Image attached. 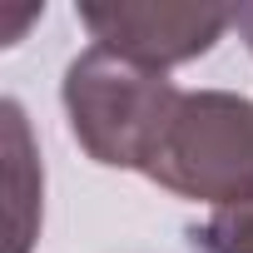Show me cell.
I'll return each mask as SVG.
<instances>
[{"mask_svg":"<svg viewBox=\"0 0 253 253\" xmlns=\"http://www.w3.org/2000/svg\"><path fill=\"white\" fill-rule=\"evenodd\" d=\"M179 94L184 89L164 80V70H144L104 45L75 55L60 84L70 134L80 139V149L104 169H134V174L149 169Z\"/></svg>","mask_w":253,"mask_h":253,"instance_id":"6da1fadb","label":"cell"},{"mask_svg":"<svg viewBox=\"0 0 253 253\" xmlns=\"http://www.w3.org/2000/svg\"><path fill=\"white\" fill-rule=\"evenodd\" d=\"M144 179L213 209L253 199V104L228 89H184Z\"/></svg>","mask_w":253,"mask_h":253,"instance_id":"7a4b0ae2","label":"cell"},{"mask_svg":"<svg viewBox=\"0 0 253 253\" xmlns=\"http://www.w3.org/2000/svg\"><path fill=\"white\" fill-rule=\"evenodd\" d=\"M80 20L94 35V45L134 60L144 70H169V65L209 55L213 40L233 25V10H218V5H134V0H109V5H80Z\"/></svg>","mask_w":253,"mask_h":253,"instance_id":"3957f363","label":"cell"},{"mask_svg":"<svg viewBox=\"0 0 253 253\" xmlns=\"http://www.w3.org/2000/svg\"><path fill=\"white\" fill-rule=\"evenodd\" d=\"M204 253H253V199L213 209L209 223L194 233Z\"/></svg>","mask_w":253,"mask_h":253,"instance_id":"277c9868","label":"cell"},{"mask_svg":"<svg viewBox=\"0 0 253 253\" xmlns=\"http://www.w3.org/2000/svg\"><path fill=\"white\" fill-rule=\"evenodd\" d=\"M30 20H40V5H25L20 15H5V30H0V45H15V40H20V30H25Z\"/></svg>","mask_w":253,"mask_h":253,"instance_id":"5b68a950","label":"cell"},{"mask_svg":"<svg viewBox=\"0 0 253 253\" xmlns=\"http://www.w3.org/2000/svg\"><path fill=\"white\" fill-rule=\"evenodd\" d=\"M233 25H238V35H243L248 50H253V5H238V10H233Z\"/></svg>","mask_w":253,"mask_h":253,"instance_id":"8992f818","label":"cell"}]
</instances>
